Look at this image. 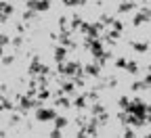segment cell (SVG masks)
Segmentation results:
<instances>
[{"mask_svg": "<svg viewBox=\"0 0 151 138\" xmlns=\"http://www.w3.org/2000/svg\"><path fill=\"white\" fill-rule=\"evenodd\" d=\"M52 115H55L52 111H48V109H40V111H38V119H42V122H46V119H50Z\"/></svg>", "mask_w": 151, "mask_h": 138, "instance_id": "1", "label": "cell"}, {"mask_svg": "<svg viewBox=\"0 0 151 138\" xmlns=\"http://www.w3.org/2000/svg\"><path fill=\"white\" fill-rule=\"evenodd\" d=\"M67 124V119H65V117H57V130H59V128H63Z\"/></svg>", "mask_w": 151, "mask_h": 138, "instance_id": "2", "label": "cell"}, {"mask_svg": "<svg viewBox=\"0 0 151 138\" xmlns=\"http://www.w3.org/2000/svg\"><path fill=\"white\" fill-rule=\"evenodd\" d=\"M50 138H61V134H59V130H55V132L50 134Z\"/></svg>", "mask_w": 151, "mask_h": 138, "instance_id": "3", "label": "cell"}, {"mask_svg": "<svg viewBox=\"0 0 151 138\" xmlns=\"http://www.w3.org/2000/svg\"><path fill=\"white\" fill-rule=\"evenodd\" d=\"M147 138H151V136H147Z\"/></svg>", "mask_w": 151, "mask_h": 138, "instance_id": "4", "label": "cell"}]
</instances>
